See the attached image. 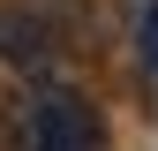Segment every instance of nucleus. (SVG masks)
I'll return each mask as SVG.
<instances>
[{
    "instance_id": "obj_1",
    "label": "nucleus",
    "mask_w": 158,
    "mask_h": 151,
    "mask_svg": "<svg viewBox=\"0 0 158 151\" xmlns=\"http://www.w3.org/2000/svg\"><path fill=\"white\" fill-rule=\"evenodd\" d=\"M83 38V0H8L0 8V61L23 76H53V61Z\"/></svg>"
},
{
    "instance_id": "obj_2",
    "label": "nucleus",
    "mask_w": 158,
    "mask_h": 151,
    "mask_svg": "<svg viewBox=\"0 0 158 151\" xmlns=\"http://www.w3.org/2000/svg\"><path fill=\"white\" fill-rule=\"evenodd\" d=\"M98 144H106V128H98L90 98H75L60 83L23 91V106H15V151H98Z\"/></svg>"
}]
</instances>
